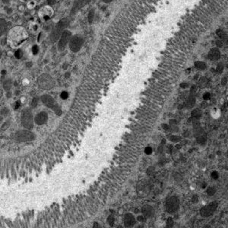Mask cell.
Instances as JSON below:
<instances>
[{
    "label": "cell",
    "instance_id": "49",
    "mask_svg": "<svg viewBox=\"0 0 228 228\" xmlns=\"http://www.w3.org/2000/svg\"><path fill=\"white\" fill-rule=\"evenodd\" d=\"M216 44L218 45V46L220 47V46H222V45H223V43H222V42H221V41H217Z\"/></svg>",
    "mask_w": 228,
    "mask_h": 228
},
{
    "label": "cell",
    "instance_id": "13",
    "mask_svg": "<svg viewBox=\"0 0 228 228\" xmlns=\"http://www.w3.org/2000/svg\"><path fill=\"white\" fill-rule=\"evenodd\" d=\"M221 58V52L219 49L212 48L208 53V59L212 61H216Z\"/></svg>",
    "mask_w": 228,
    "mask_h": 228
},
{
    "label": "cell",
    "instance_id": "3",
    "mask_svg": "<svg viewBox=\"0 0 228 228\" xmlns=\"http://www.w3.org/2000/svg\"><path fill=\"white\" fill-rule=\"evenodd\" d=\"M37 84L40 88L43 90L51 89L54 86L53 78L48 74H42L37 78Z\"/></svg>",
    "mask_w": 228,
    "mask_h": 228
},
{
    "label": "cell",
    "instance_id": "57",
    "mask_svg": "<svg viewBox=\"0 0 228 228\" xmlns=\"http://www.w3.org/2000/svg\"><path fill=\"white\" fill-rule=\"evenodd\" d=\"M2 118L1 117H0V121H1V120H2Z\"/></svg>",
    "mask_w": 228,
    "mask_h": 228
},
{
    "label": "cell",
    "instance_id": "53",
    "mask_svg": "<svg viewBox=\"0 0 228 228\" xmlns=\"http://www.w3.org/2000/svg\"><path fill=\"white\" fill-rule=\"evenodd\" d=\"M176 123H177V122H176L175 120H170V124H171V125L172 124H176Z\"/></svg>",
    "mask_w": 228,
    "mask_h": 228
},
{
    "label": "cell",
    "instance_id": "54",
    "mask_svg": "<svg viewBox=\"0 0 228 228\" xmlns=\"http://www.w3.org/2000/svg\"><path fill=\"white\" fill-rule=\"evenodd\" d=\"M26 65H28V68H30V65H32V63H31V62H30V63H27V64H26Z\"/></svg>",
    "mask_w": 228,
    "mask_h": 228
},
{
    "label": "cell",
    "instance_id": "52",
    "mask_svg": "<svg viewBox=\"0 0 228 228\" xmlns=\"http://www.w3.org/2000/svg\"><path fill=\"white\" fill-rule=\"evenodd\" d=\"M163 126L164 127L163 129H164L165 130H168V125H163Z\"/></svg>",
    "mask_w": 228,
    "mask_h": 228
},
{
    "label": "cell",
    "instance_id": "1",
    "mask_svg": "<svg viewBox=\"0 0 228 228\" xmlns=\"http://www.w3.org/2000/svg\"><path fill=\"white\" fill-rule=\"evenodd\" d=\"M29 37L28 31L22 26H15L8 33L6 41L11 48L16 49L23 44Z\"/></svg>",
    "mask_w": 228,
    "mask_h": 228
},
{
    "label": "cell",
    "instance_id": "27",
    "mask_svg": "<svg viewBox=\"0 0 228 228\" xmlns=\"http://www.w3.org/2000/svg\"><path fill=\"white\" fill-rule=\"evenodd\" d=\"M3 87L4 89L6 90V91H9V89L12 87V81L10 80H7V81H5L3 84Z\"/></svg>",
    "mask_w": 228,
    "mask_h": 228
},
{
    "label": "cell",
    "instance_id": "55",
    "mask_svg": "<svg viewBox=\"0 0 228 228\" xmlns=\"http://www.w3.org/2000/svg\"><path fill=\"white\" fill-rule=\"evenodd\" d=\"M1 57H2V52L0 51V59H1Z\"/></svg>",
    "mask_w": 228,
    "mask_h": 228
},
{
    "label": "cell",
    "instance_id": "46",
    "mask_svg": "<svg viewBox=\"0 0 228 228\" xmlns=\"http://www.w3.org/2000/svg\"><path fill=\"white\" fill-rule=\"evenodd\" d=\"M138 221H144V218L143 216H139L138 217Z\"/></svg>",
    "mask_w": 228,
    "mask_h": 228
},
{
    "label": "cell",
    "instance_id": "12",
    "mask_svg": "<svg viewBox=\"0 0 228 228\" xmlns=\"http://www.w3.org/2000/svg\"><path fill=\"white\" fill-rule=\"evenodd\" d=\"M47 119H48V115L46 112H41V113H38L37 117H35V122L38 125H43V124L46 123Z\"/></svg>",
    "mask_w": 228,
    "mask_h": 228
},
{
    "label": "cell",
    "instance_id": "33",
    "mask_svg": "<svg viewBox=\"0 0 228 228\" xmlns=\"http://www.w3.org/2000/svg\"><path fill=\"white\" fill-rule=\"evenodd\" d=\"M37 103H38V98H34V99L32 100V102H31V106H32V107H36L37 105Z\"/></svg>",
    "mask_w": 228,
    "mask_h": 228
},
{
    "label": "cell",
    "instance_id": "14",
    "mask_svg": "<svg viewBox=\"0 0 228 228\" xmlns=\"http://www.w3.org/2000/svg\"><path fill=\"white\" fill-rule=\"evenodd\" d=\"M136 223V219L131 214H126L124 217V224L125 227H132Z\"/></svg>",
    "mask_w": 228,
    "mask_h": 228
},
{
    "label": "cell",
    "instance_id": "47",
    "mask_svg": "<svg viewBox=\"0 0 228 228\" xmlns=\"http://www.w3.org/2000/svg\"><path fill=\"white\" fill-rule=\"evenodd\" d=\"M2 3L5 4V5H7L9 2H10V0H2Z\"/></svg>",
    "mask_w": 228,
    "mask_h": 228
},
{
    "label": "cell",
    "instance_id": "6",
    "mask_svg": "<svg viewBox=\"0 0 228 228\" xmlns=\"http://www.w3.org/2000/svg\"><path fill=\"white\" fill-rule=\"evenodd\" d=\"M21 123L26 129H32L34 126V120H33L32 113H31V110L26 109L23 111L22 115H21Z\"/></svg>",
    "mask_w": 228,
    "mask_h": 228
},
{
    "label": "cell",
    "instance_id": "35",
    "mask_svg": "<svg viewBox=\"0 0 228 228\" xmlns=\"http://www.w3.org/2000/svg\"><path fill=\"white\" fill-rule=\"evenodd\" d=\"M60 96H61V98H62V99L66 100L67 98H68V97H69V94H68L66 91H62Z\"/></svg>",
    "mask_w": 228,
    "mask_h": 228
},
{
    "label": "cell",
    "instance_id": "7",
    "mask_svg": "<svg viewBox=\"0 0 228 228\" xmlns=\"http://www.w3.org/2000/svg\"><path fill=\"white\" fill-rule=\"evenodd\" d=\"M83 43H84V40L81 37L78 36V35L74 37L72 36L69 42V49L73 53H78L82 47Z\"/></svg>",
    "mask_w": 228,
    "mask_h": 228
},
{
    "label": "cell",
    "instance_id": "51",
    "mask_svg": "<svg viewBox=\"0 0 228 228\" xmlns=\"http://www.w3.org/2000/svg\"><path fill=\"white\" fill-rule=\"evenodd\" d=\"M112 1H113V0H103V2H105V3H110Z\"/></svg>",
    "mask_w": 228,
    "mask_h": 228
},
{
    "label": "cell",
    "instance_id": "50",
    "mask_svg": "<svg viewBox=\"0 0 228 228\" xmlns=\"http://www.w3.org/2000/svg\"><path fill=\"white\" fill-rule=\"evenodd\" d=\"M12 9H8L7 14L10 15V14H12Z\"/></svg>",
    "mask_w": 228,
    "mask_h": 228
},
{
    "label": "cell",
    "instance_id": "23",
    "mask_svg": "<svg viewBox=\"0 0 228 228\" xmlns=\"http://www.w3.org/2000/svg\"><path fill=\"white\" fill-rule=\"evenodd\" d=\"M94 18H95V10H91L90 12L88 13V21L89 24H91L94 21Z\"/></svg>",
    "mask_w": 228,
    "mask_h": 228
},
{
    "label": "cell",
    "instance_id": "48",
    "mask_svg": "<svg viewBox=\"0 0 228 228\" xmlns=\"http://www.w3.org/2000/svg\"><path fill=\"white\" fill-rule=\"evenodd\" d=\"M19 106H20V102H19V101L16 102V104H15V108L18 109L19 107Z\"/></svg>",
    "mask_w": 228,
    "mask_h": 228
},
{
    "label": "cell",
    "instance_id": "8",
    "mask_svg": "<svg viewBox=\"0 0 228 228\" xmlns=\"http://www.w3.org/2000/svg\"><path fill=\"white\" fill-rule=\"evenodd\" d=\"M41 100L42 102H43L47 107L53 109V110L56 112V113L57 115H60V114H61L60 108L58 106V105H57L56 102L55 101V100L53 99L51 96L47 95H44L42 96Z\"/></svg>",
    "mask_w": 228,
    "mask_h": 228
},
{
    "label": "cell",
    "instance_id": "19",
    "mask_svg": "<svg viewBox=\"0 0 228 228\" xmlns=\"http://www.w3.org/2000/svg\"><path fill=\"white\" fill-rule=\"evenodd\" d=\"M197 142L200 144H205L207 142V135L205 132H203L200 136L197 137Z\"/></svg>",
    "mask_w": 228,
    "mask_h": 228
},
{
    "label": "cell",
    "instance_id": "2",
    "mask_svg": "<svg viewBox=\"0 0 228 228\" xmlns=\"http://www.w3.org/2000/svg\"><path fill=\"white\" fill-rule=\"evenodd\" d=\"M68 24H69V20L67 18L62 19L61 21L57 23L56 25L54 27L51 34H50V40L52 43H54L58 40L62 32L65 31L66 27L68 26Z\"/></svg>",
    "mask_w": 228,
    "mask_h": 228
},
{
    "label": "cell",
    "instance_id": "21",
    "mask_svg": "<svg viewBox=\"0 0 228 228\" xmlns=\"http://www.w3.org/2000/svg\"><path fill=\"white\" fill-rule=\"evenodd\" d=\"M195 66H196V69H199V70H204L206 68L205 63L203 62H199V61L195 62Z\"/></svg>",
    "mask_w": 228,
    "mask_h": 228
},
{
    "label": "cell",
    "instance_id": "24",
    "mask_svg": "<svg viewBox=\"0 0 228 228\" xmlns=\"http://www.w3.org/2000/svg\"><path fill=\"white\" fill-rule=\"evenodd\" d=\"M217 34L218 35V37H219L221 40H227L226 34H225L224 31H222V30H218V31H217Z\"/></svg>",
    "mask_w": 228,
    "mask_h": 228
},
{
    "label": "cell",
    "instance_id": "32",
    "mask_svg": "<svg viewBox=\"0 0 228 228\" xmlns=\"http://www.w3.org/2000/svg\"><path fill=\"white\" fill-rule=\"evenodd\" d=\"M196 91H197V87H196V85H193L192 88H191L190 95H196Z\"/></svg>",
    "mask_w": 228,
    "mask_h": 228
},
{
    "label": "cell",
    "instance_id": "39",
    "mask_svg": "<svg viewBox=\"0 0 228 228\" xmlns=\"http://www.w3.org/2000/svg\"><path fill=\"white\" fill-rule=\"evenodd\" d=\"M203 98H204V100H210V98H211V95H210L209 93H205V94H204V95H203Z\"/></svg>",
    "mask_w": 228,
    "mask_h": 228
},
{
    "label": "cell",
    "instance_id": "26",
    "mask_svg": "<svg viewBox=\"0 0 228 228\" xmlns=\"http://www.w3.org/2000/svg\"><path fill=\"white\" fill-rule=\"evenodd\" d=\"M38 28H39V26L37 23H31L30 24V30H31V32L35 33L38 31Z\"/></svg>",
    "mask_w": 228,
    "mask_h": 228
},
{
    "label": "cell",
    "instance_id": "38",
    "mask_svg": "<svg viewBox=\"0 0 228 228\" xmlns=\"http://www.w3.org/2000/svg\"><path fill=\"white\" fill-rule=\"evenodd\" d=\"M218 177H219V175H218V172H216V171L212 172V173H211V177H212L213 179H214V180H217V179L218 178Z\"/></svg>",
    "mask_w": 228,
    "mask_h": 228
},
{
    "label": "cell",
    "instance_id": "30",
    "mask_svg": "<svg viewBox=\"0 0 228 228\" xmlns=\"http://www.w3.org/2000/svg\"><path fill=\"white\" fill-rule=\"evenodd\" d=\"M170 140H171L173 142H178V141H180L181 140V138L177 136H172L171 137H170Z\"/></svg>",
    "mask_w": 228,
    "mask_h": 228
},
{
    "label": "cell",
    "instance_id": "4",
    "mask_svg": "<svg viewBox=\"0 0 228 228\" xmlns=\"http://www.w3.org/2000/svg\"><path fill=\"white\" fill-rule=\"evenodd\" d=\"M72 37V33L68 30H65L61 34L60 37L58 40V44L57 48L59 52H62L66 48L67 45L69 44V42Z\"/></svg>",
    "mask_w": 228,
    "mask_h": 228
},
{
    "label": "cell",
    "instance_id": "56",
    "mask_svg": "<svg viewBox=\"0 0 228 228\" xmlns=\"http://www.w3.org/2000/svg\"><path fill=\"white\" fill-rule=\"evenodd\" d=\"M20 1H21V2H25L26 0H20Z\"/></svg>",
    "mask_w": 228,
    "mask_h": 228
},
{
    "label": "cell",
    "instance_id": "28",
    "mask_svg": "<svg viewBox=\"0 0 228 228\" xmlns=\"http://www.w3.org/2000/svg\"><path fill=\"white\" fill-rule=\"evenodd\" d=\"M216 192V189H215V188L214 187H210V188H208L207 190V193L208 196H213V195H214V193Z\"/></svg>",
    "mask_w": 228,
    "mask_h": 228
},
{
    "label": "cell",
    "instance_id": "40",
    "mask_svg": "<svg viewBox=\"0 0 228 228\" xmlns=\"http://www.w3.org/2000/svg\"><path fill=\"white\" fill-rule=\"evenodd\" d=\"M145 153L147 155H151V152H152V148L151 147H147L145 148Z\"/></svg>",
    "mask_w": 228,
    "mask_h": 228
},
{
    "label": "cell",
    "instance_id": "25",
    "mask_svg": "<svg viewBox=\"0 0 228 228\" xmlns=\"http://www.w3.org/2000/svg\"><path fill=\"white\" fill-rule=\"evenodd\" d=\"M207 84V79L205 77L201 78L200 81H199V86H200V88H205V87H206Z\"/></svg>",
    "mask_w": 228,
    "mask_h": 228
},
{
    "label": "cell",
    "instance_id": "17",
    "mask_svg": "<svg viewBox=\"0 0 228 228\" xmlns=\"http://www.w3.org/2000/svg\"><path fill=\"white\" fill-rule=\"evenodd\" d=\"M7 22L5 19L0 18V37L2 36L7 29Z\"/></svg>",
    "mask_w": 228,
    "mask_h": 228
},
{
    "label": "cell",
    "instance_id": "11",
    "mask_svg": "<svg viewBox=\"0 0 228 228\" xmlns=\"http://www.w3.org/2000/svg\"><path fill=\"white\" fill-rule=\"evenodd\" d=\"M218 207V203L216 202H211L209 205L205 206L200 210V214L202 217H209L215 211Z\"/></svg>",
    "mask_w": 228,
    "mask_h": 228
},
{
    "label": "cell",
    "instance_id": "31",
    "mask_svg": "<svg viewBox=\"0 0 228 228\" xmlns=\"http://www.w3.org/2000/svg\"><path fill=\"white\" fill-rule=\"evenodd\" d=\"M173 219H172L171 218H169L168 219H167V221H166V226H167V227H173Z\"/></svg>",
    "mask_w": 228,
    "mask_h": 228
},
{
    "label": "cell",
    "instance_id": "41",
    "mask_svg": "<svg viewBox=\"0 0 228 228\" xmlns=\"http://www.w3.org/2000/svg\"><path fill=\"white\" fill-rule=\"evenodd\" d=\"M192 201L193 203H197L198 201H199V198H198L197 196H193V197H192Z\"/></svg>",
    "mask_w": 228,
    "mask_h": 228
},
{
    "label": "cell",
    "instance_id": "10",
    "mask_svg": "<svg viewBox=\"0 0 228 228\" xmlns=\"http://www.w3.org/2000/svg\"><path fill=\"white\" fill-rule=\"evenodd\" d=\"M179 205H180V202L178 198L173 196L166 201V210L170 213L175 212L179 208Z\"/></svg>",
    "mask_w": 228,
    "mask_h": 228
},
{
    "label": "cell",
    "instance_id": "36",
    "mask_svg": "<svg viewBox=\"0 0 228 228\" xmlns=\"http://www.w3.org/2000/svg\"><path fill=\"white\" fill-rule=\"evenodd\" d=\"M114 221H115V220H114L113 217H112V216L109 217L108 218V223H109V224L110 225V226H113V225L114 224Z\"/></svg>",
    "mask_w": 228,
    "mask_h": 228
},
{
    "label": "cell",
    "instance_id": "20",
    "mask_svg": "<svg viewBox=\"0 0 228 228\" xmlns=\"http://www.w3.org/2000/svg\"><path fill=\"white\" fill-rule=\"evenodd\" d=\"M202 111H201L199 109H196V110H194L192 112V117L196 119H199L202 117Z\"/></svg>",
    "mask_w": 228,
    "mask_h": 228
},
{
    "label": "cell",
    "instance_id": "44",
    "mask_svg": "<svg viewBox=\"0 0 228 228\" xmlns=\"http://www.w3.org/2000/svg\"><path fill=\"white\" fill-rule=\"evenodd\" d=\"M227 78L224 77L222 79V81H221V84H222V85H225V84H227Z\"/></svg>",
    "mask_w": 228,
    "mask_h": 228
},
{
    "label": "cell",
    "instance_id": "18",
    "mask_svg": "<svg viewBox=\"0 0 228 228\" xmlns=\"http://www.w3.org/2000/svg\"><path fill=\"white\" fill-rule=\"evenodd\" d=\"M196 95H189V98L187 100L186 103H185V106H186L187 108H192V106L195 105L196 103V98H195Z\"/></svg>",
    "mask_w": 228,
    "mask_h": 228
},
{
    "label": "cell",
    "instance_id": "15",
    "mask_svg": "<svg viewBox=\"0 0 228 228\" xmlns=\"http://www.w3.org/2000/svg\"><path fill=\"white\" fill-rule=\"evenodd\" d=\"M86 2H87V0H75L73 8H72V12L79 10L85 5Z\"/></svg>",
    "mask_w": 228,
    "mask_h": 228
},
{
    "label": "cell",
    "instance_id": "16",
    "mask_svg": "<svg viewBox=\"0 0 228 228\" xmlns=\"http://www.w3.org/2000/svg\"><path fill=\"white\" fill-rule=\"evenodd\" d=\"M141 211H142V214H144V216L147 217V218H149L153 214V208L151 206L146 205L143 206Z\"/></svg>",
    "mask_w": 228,
    "mask_h": 228
},
{
    "label": "cell",
    "instance_id": "22",
    "mask_svg": "<svg viewBox=\"0 0 228 228\" xmlns=\"http://www.w3.org/2000/svg\"><path fill=\"white\" fill-rule=\"evenodd\" d=\"M36 1H34V0H30V1L28 2V3H27V8H28V9H33L36 7Z\"/></svg>",
    "mask_w": 228,
    "mask_h": 228
},
{
    "label": "cell",
    "instance_id": "29",
    "mask_svg": "<svg viewBox=\"0 0 228 228\" xmlns=\"http://www.w3.org/2000/svg\"><path fill=\"white\" fill-rule=\"evenodd\" d=\"M15 56L17 59H21L23 56V52L21 50H18L15 53Z\"/></svg>",
    "mask_w": 228,
    "mask_h": 228
},
{
    "label": "cell",
    "instance_id": "37",
    "mask_svg": "<svg viewBox=\"0 0 228 228\" xmlns=\"http://www.w3.org/2000/svg\"><path fill=\"white\" fill-rule=\"evenodd\" d=\"M46 2H47V4L50 6H53V5H55L56 3V0H46Z\"/></svg>",
    "mask_w": 228,
    "mask_h": 228
},
{
    "label": "cell",
    "instance_id": "9",
    "mask_svg": "<svg viewBox=\"0 0 228 228\" xmlns=\"http://www.w3.org/2000/svg\"><path fill=\"white\" fill-rule=\"evenodd\" d=\"M15 138L20 141H31L34 140L35 136L28 130H21L16 133Z\"/></svg>",
    "mask_w": 228,
    "mask_h": 228
},
{
    "label": "cell",
    "instance_id": "43",
    "mask_svg": "<svg viewBox=\"0 0 228 228\" xmlns=\"http://www.w3.org/2000/svg\"><path fill=\"white\" fill-rule=\"evenodd\" d=\"M25 9H26V6H24V5H19V7H18L19 11H21V12H24V10H25Z\"/></svg>",
    "mask_w": 228,
    "mask_h": 228
},
{
    "label": "cell",
    "instance_id": "45",
    "mask_svg": "<svg viewBox=\"0 0 228 228\" xmlns=\"http://www.w3.org/2000/svg\"><path fill=\"white\" fill-rule=\"evenodd\" d=\"M180 87L183 88H185L188 87V84H186V83H182V84H180Z\"/></svg>",
    "mask_w": 228,
    "mask_h": 228
},
{
    "label": "cell",
    "instance_id": "42",
    "mask_svg": "<svg viewBox=\"0 0 228 228\" xmlns=\"http://www.w3.org/2000/svg\"><path fill=\"white\" fill-rule=\"evenodd\" d=\"M32 51L33 53H34V54H37V53H38V47L37 46H34V47H33L32 49Z\"/></svg>",
    "mask_w": 228,
    "mask_h": 228
},
{
    "label": "cell",
    "instance_id": "34",
    "mask_svg": "<svg viewBox=\"0 0 228 228\" xmlns=\"http://www.w3.org/2000/svg\"><path fill=\"white\" fill-rule=\"evenodd\" d=\"M223 69H224V66L222 64H218V67H217V72L218 73H221V72H223Z\"/></svg>",
    "mask_w": 228,
    "mask_h": 228
},
{
    "label": "cell",
    "instance_id": "5",
    "mask_svg": "<svg viewBox=\"0 0 228 228\" xmlns=\"http://www.w3.org/2000/svg\"><path fill=\"white\" fill-rule=\"evenodd\" d=\"M54 15V10L52 6L46 5L40 8L38 10V16L42 21H46L50 20Z\"/></svg>",
    "mask_w": 228,
    "mask_h": 228
}]
</instances>
